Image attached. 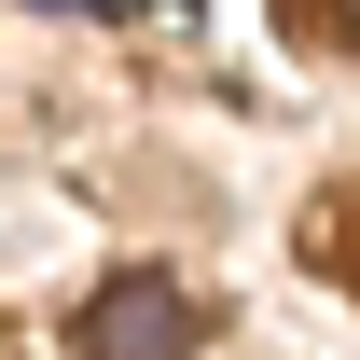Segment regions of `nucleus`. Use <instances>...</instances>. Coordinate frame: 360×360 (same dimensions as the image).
<instances>
[{"label": "nucleus", "instance_id": "7ed1b4c3", "mask_svg": "<svg viewBox=\"0 0 360 360\" xmlns=\"http://www.w3.org/2000/svg\"><path fill=\"white\" fill-rule=\"evenodd\" d=\"M333 14H347V42H360V0H333Z\"/></svg>", "mask_w": 360, "mask_h": 360}, {"label": "nucleus", "instance_id": "f257e3e1", "mask_svg": "<svg viewBox=\"0 0 360 360\" xmlns=\"http://www.w3.org/2000/svg\"><path fill=\"white\" fill-rule=\"evenodd\" d=\"M84 360H194V291L180 277H111L84 319H70Z\"/></svg>", "mask_w": 360, "mask_h": 360}, {"label": "nucleus", "instance_id": "f03ea898", "mask_svg": "<svg viewBox=\"0 0 360 360\" xmlns=\"http://www.w3.org/2000/svg\"><path fill=\"white\" fill-rule=\"evenodd\" d=\"M56 14H111V0H56Z\"/></svg>", "mask_w": 360, "mask_h": 360}]
</instances>
